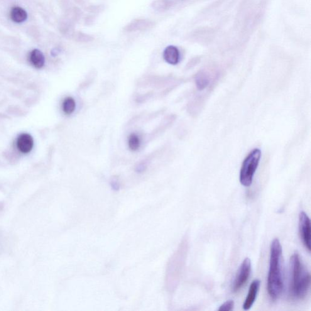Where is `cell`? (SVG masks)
<instances>
[{
    "mask_svg": "<svg viewBox=\"0 0 311 311\" xmlns=\"http://www.w3.org/2000/svg\"><path fill=\"white\" fill-rule=\"evenodd\" d=\"M282 247L278 238L274 239L271 245L270 265L267 288L272 300H277L283 290L282 273Z\"/></svg>",
    "mask_w": 311,
    "mask_h": 311,
    "instance_id": "1",
    "label": "cell"
},
{
    "mask_svg": "<svg viewBox=\"0 0 311 311\" xmlns=\"http://www.w3.org/2000/svg\"><path fill=\"white\" fill-rule=\"evenodd\" d=\"M311 286V275L299 255L296 252L290 259V293L294 299L307 297Z\"/></svg>",
    "mask_w": 311,
    "mask_h": 311,
    "instance_id": "2",
    "label": "cell"
},
{
    "mask_svg": "<svg viewBox=\"0 0 311 311\" xmlns=\"http://www.w3.org/2000/svg\"><path fill=\"white\" fill-rule=\"evenodd\" d=\"M261 151L259 148L254 149L245 158L240 171L239 181L244 187H250L253 182L255 173L260 161Z\"/></svg>",
    "mask_w": 311,
    "mask_h": 311,
    "instance_id": "3",
    "label": "cell"
},
{
    "mask_svg": "<svg viewBox=\"0 0 311 311\" xmlns=\"http://www.w3.org/2000/svg\"><path fill=\"white\" fill-rule=\"evenodd\" d=\"M251 261L249 258L242 261L232 284V289L234 293L239 291L246 283L251 275Z\"/></svg>",
    "mask_w": 311,
    "mask_h": 311,
    "instance_id": "4",
    "label": "cell"
},
{
    "mask_svg": "<svg viewBox=\"0 0 311 311\" xmlns=\"http://www.w3.org/2000/svg\"><path fill=\"white\" fill-rule=\"evenodd\" d=\"M311 227L310 218L305 212L299 215V231L301 239L308 252H311Z\"/></svg>",
    "mask_w": 311,
    "mask_h": 311,
    "instance_id": "5",
    "label": "cell"
},
{
    "mask_svg": "<svg viewBox=\"0 0 311 311\" xmlns=\"http://www.w3.org/2000/svg\"><path fill=\"white\" fill-rule=\"evenodd\" d=\"M261 281L259 280H255L250 286L249 293L245 300L243 305V310H249L256 302L257 294H258L259 287H260Z\"/></svg>",
    "mask_w": 311,
    "mask_h": 311,
    "instance_id": "6",
    "label": "cell"
},
{
    "mask_svg": "<svg viewBox=\"0 0 311 311\" xmlns=\"http://www.w3.org/2000/svg\"><path fill=\"white\" fill-rule=\"evenodd\" d=\"M34 139L30 134L23 133L17 138V147L21 153H30L34 147Z\"/></svg>",
    "mask_w": 311,
    "mask_h": 311,
    "instance_id": "7",
    "label": "cell"
},
{
    "mask_svg": "<svg viewBox=\"0 0 311 311\" xmlns=\"http://www.w3.org/2000/svg\"><path fill=\"white\" fill-rule=\"evenodd\" d=\"M163 57L166 62L170 65H176L180 62V52L178 49L174 46H169L165 48Z\"/></svg>",
    "mask_w": 311,
    "mask_h": 311,
    "instance_id": "8",
    "label": "cell"
},
{
    "mask_svg": "<svg viewBox=\"0 0 311 311\" xmlns=\"http://www.w3.org/2000/svg\"><path fill=\"white\" fill-rule=\"evenodd\" d=\"M29 60L34 67L40 69L45 65V58L43 54L37 49H35L29 53Z\"/></svg>",
    "mask_w": 311,
    "mask_h": 311,
    "instance_id": "9",
    "label": "cell"
},
{
    "mask_svg": "<svg viewBox=\"0 0 311 311\" xmlns=\"http://www.w3.org/2000/svg\"><path fill=\"white\" fill-rule=\"evenodd\" d=\"M10 17L16 23H21L28 18V14L24 9L19 6L12 7L10 11Z\"/></svg>",
    "mask_w": 311,
    "mask_h": 311,
    "instance_id": "10",
    "label": "cell"
},
{
    "mask_svg": "<svg viewBox=\"0 0 311 311\" xmlns=\"http://www.w3.org/2000/svg\"><path fill=\"white\" fill-rule=\"evenodd\" d=\"M75 107H76V104H75L74 99L72 97L66 98L63 102V111L66 114L70 115L73 113L75 111Z\"/></svg>",
    "mask_w": 311,
    "mask_h": 311,
    "instance_id": "11",
    "label": "cell"
},
{
    "mask_svg": "<svg viewBox=\"0 0 311 311\" xmlns=\"http://www.w3.org/2000/svg\"><path fill=\"white\" fill-rule=\"evenodd\" d=\"M195 82L198 90L202 91L209 86L210 79L204 73H201L196 77Z\"/></svg>",
    "mask_w": 311,
    "mask_h": 311,
    "instance_id": "12",
    "label": "cell"
},
{
    "mask_svg": "<svg viewBox=\"0 0 311 311\" xmlns=\"http://www.w3.org/2000/svg\"><path fill=\"white\" fill-rule=\"evenodd\" d=\"M140 139L137 134H130L128 138V146L131 151H136L140 147Z\"/></svg>",
    "mask_w": 311,
    "mask_h": 311,
    "instance_id": "13",
    "label": "cell"
},
{
    "mask_svg": "<svg viewBox=\"0 0 311 311\" xmlns=\"http://www.w3.org/2000/svg\"><path fill=\"white\" fill-rule=\"evenodd\" d=\"M234 302L233 300H228L222 304L219 309L220 311H232L234 308Z\"/></svg>",
    "mask_w": 311,
    "mask_h": 311,
    "instance_id": "14",
    "label": "cell"
},
{
    "mask_svg": "<svg viewBox=\"0 0 311 311\" xmlns=\"http://www.w3.org/2000/svg\"><path fill=\"white\" fill-rule=\"evenodd\" d=\"M111 185L112 188H113L114 190L119 189V186L118 185V183L116 182V181H113V182H112Z\"/></svg>",
    "mask_w": 311,
    "mask_h": 311,
    "instance_id": "15",
    "label": "cell"
},
{
    "mask_svg": "<svg viewBox=\"0 0 311 311\" xmlns=\"http://www.w3.org/2000/svg\"><path fill=\"white\" fill-rule=\"evenodd\" d=\"M145 168L146 166H144V165H139L138 167L137 168V171H138V172H142V171H144V169Z\"/></svg>",
    "mask_w": 311,
    "mask_h": 311,
    "instance_id": "16",
    "label": "cell"
}]
</instances>
